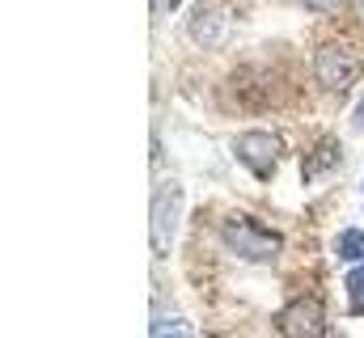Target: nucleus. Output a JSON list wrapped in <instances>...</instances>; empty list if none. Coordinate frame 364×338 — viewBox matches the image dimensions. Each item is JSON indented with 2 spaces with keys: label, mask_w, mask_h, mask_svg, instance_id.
<instances>
[{
  "label": "nucleus",
  "mask_w": 364,
  "mask_h": 338,
  "mask_svg": "<svg viewBox=\"0 0 364 338\" xmlns=\"http://www.w3.org/2000/svg\"><path fill=\"white\" fill-rule=\"evenodd\" d=\"M220 237H225L229 250L242 254L246 262H272L275 254L284 250V237L272 233V229H263V224L250 220V216H229V220L220 224Z\"/></svg>",
  "instance_id": "1"
},
{
  "label": "nucleus",
  "mask_w": 364,
  "mask_h": 338,
  "mask_svg": "<svg viewBox=\"0 0 364 338\" xmlns=\"http://www.w3.org/2000/svg\"><path fill=\"white\" fill-rule=\"evenodd\" d=\"M178 216H182V186L178 182H161L153 195V254H170L178 237Z\"/></svg>",
  "instance_id": "2"
},
{
  "label": "nucleus",
  "mask_w": 364,
  "mask_h": 338,
  "mask_svg": "<svg viewBox=\"0 0 364 338\" xmlns=\"http://www.w3.org/2000/svg\"><path fill=\"white\" fill-rule=\"evenodd\" d=\"M279 153H284V140L275 131H246V136L233 140V157L250 169V173H259V178H272L275 173Z\"/></svg>",
  "instance_id": "3"
},
{
  "label": "nucleus",
  "mask_w": 364,
  "mask_h": 338,
  "mask_svg": "<svg viewBox=\"0 0 364 338\" xmlns=\"http://www.w3.org/2000/svg\"><path fill=\"white\" fill-rule=\"evenodd\" d=\"M275 326H279L284 338H322V330H326V309L314 296H301V300H292V305L279 309Z\"/></svg>",
  "instance_id": "4"
},
{
  "label": "nucleus",
  "mask_w": 364,
  "mask_h": 338,
  "mask_svg": "<svg viewBox=\"0 0 364 338\" xmlns=\"http://www.w3.org/2000/svg\"><path fill=\"white\" fill-rule=\"evenodd\" d=\"M314 72H318L322 89H331V93H343L348 84L356 81L360 64H356V55H352V51H343V47H322V51L314 55Z\"/></svg>",
  "instance_id": "5"
},
{
  "label": "nucleus",
  "mask_w": 364,
  "mask_h": 338,
  "mask_svg": "<svg viewBox=\"0 0 364 338\" xmlns=\"http://www.w3.org/2000/svg\"><path fill=\"white\" fill-rule=\"evenodd\" d=\"M191 38L199 43V47H208V51H216V47H225L229 43V30H233V17L220 9V4H203V9H195L191 13Z\"/></svg>",
  "instance_id": "6"
},
{
  "label": "nucleus",
  "mask_w": 364,
  "mask_h": 338,
  "mask_svg": "<svg viewBox=\"0 0 364 338\" xmlns=\"http://www.w3.org/2000/svg\"><path fill=\"white\" fill-rule=\"evenodd\" d=\"M335 250H339L343 262H352V266L364 262V233H360V229H343V233H339V241H335Z\"/></svg>",
  "instance_id": "7"
},
{
  "label": "nucleus",
  "mask_w": 364,
  "mask_h": 338,
  "mask_svg": "<svg viewBox=\"0 0 364 338\" xmlns=\"http://www.w3.org/2000/svg\"><path fill=\"white\" fill-rule=\"evenodd\" d=\"M331 165H339V144H335V140H326L322 148H314V157L305 161V169H309V178H314V173H326Z\"/></svg>",
  "instance_id": "8"
},
{
  "label": "nucleus",
  "mask_w": 364,
  "mask_h": 338,
  "mask_svg": "<svg viewBox=\"0 0 364 338\" xmlns=\"http://www.w3.org/2000/svg\"><path fill=\"white\" fill-rule=\"evenodd\" d=\"M149 338H195V330H191L182 317H166V322H153Z\"/></svg>",
  "instance_id": "9"
},
{
  "label": "nucleus",
  "mask_w": 364,
  "mask_h": 338,
  "mask_svg": "<svg viewBox=\"0 0 364 338\" xmlns=\"http://www.w3.org/2000/svg\"><path fill=\"white\" fill-rule=\"evenodd\" d=\"M348 292L352 300H364V262H356V271H348Z\"/></svg>",
  "instance_id": "10"
},
{
  "label": "nucleus",
  "mask_w": 364,
  "mask_h": 338,
  "mask_svg": "<svg viewBox=\"0 0 364 338\" xmlns=\"http://www.w3.org/2000/svg\"><path fill=\"white\" fill-rule=\"evenodd\" d=\"M305 4H309V9H326V13H331V9H343V0H305Z\"/></svg>",
  "instance_id": "11"
},
{
  "label": "nucleus",
  "mask_w": 364,
  "mask_h": 338,
  "mask_svg": "<svg viewBox=\"0 0 364 338\" xmlns=\"http://www.w3.org/2000/svg\"><path fill=\"white\" fill-rule=\"evenodd\" d=\"M352 127H356V131H360V127H364V102H360V106H356V114H352Z\"/></svg>",
  "instance_id": "12"
},
{
  "label": "nucleus",
  "mask_w": 364,
  "mask_h": 338,
  "mask_svg": "<svg viewBox=\"0 0 364 338\" xmlns=\"http://www.w3.org/2000/svg\"><path fill=\"white\" fill-rule=\"evenodd\" d=\"M166 9H182V0H166Z\"/></svg>",
  "instance_id": "13"
},
{
  "label": "nucleus",
  "mask_w": 364,
  "mask_h": 338,
  "mask_svg": "<svg viewBox=\"0 0 364 338\" xmlns=\"http://www.w3.org/2000/svg\"><path fill=\"white\" fill-rule=\"evenodd\" d=\"M360 190H364V182H360Z\"/></svg>",
  "instance_id": "14"
}]
</instances>
